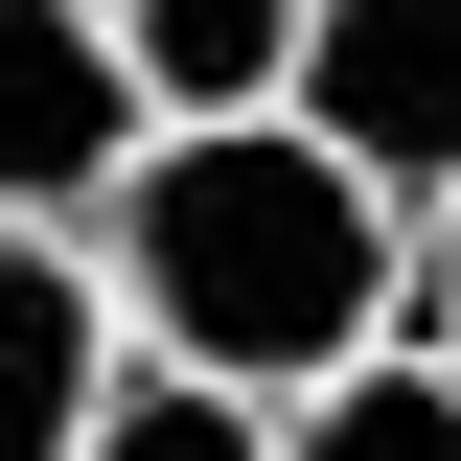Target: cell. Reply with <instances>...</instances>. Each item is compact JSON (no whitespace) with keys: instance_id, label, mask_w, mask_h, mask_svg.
Instances as JSON below:
<instances>
[{"instance_id":"8992f818","label":"cell","mask_w":461,"mask_h":461,"mask_svg":"<svg viewBox=\"0 0 461 461\" xmlns=\"http://www.w3.org/2000/svg\"><path fill=\"white\" fill-rule=\"evenodd\" d=\"M277 461H461V369H438V346H393V369L300 393V415H277Z\"/></svg>"},{"instance_id":"ba28073f","label":"cell","mask_w":461,"mask_h":461,"mask_svg":"<svg viewBox=\"0 0 461 461\" xmlns=\"http://www.w3.org/2000/svg\"><path fill=\"white\" fill-rule=\"evenodd\" d=\"M415 346H438V369H461V185H438V208H415Z\"/></svg>"},{"instance_id":"277c9868","label":"cell","mask_w":461,"mask_h":461,"mask_svg":"<svg viewBox=\"0 0 461 461\" xmlns=\"http://www.w3.org/2000/svg\"><path fill=\"white\" fill-rule=\"evenodd\" d=\"M115 277H93V230H0V461H93L115 415Z\"/></svg>"},{"instance_id":"5b68a950","label":"cell","mask_w":461,"mask_h":461,"mask_svg":"<svg viewBox=\"0 0 461 461\" xmlns=\"http://www.w3.org/2000/svg\"><path fill=\"white\" fill-rule=\"evenodd\" d=\"M300 23H323V0H115L162 139H185V115H300Z\"/></svg>"},{"instance_id":"52a82bcc","label":"cell","mask_w":461,"mask_h":461,"mask_svg":"<svg viewBox=\"0 0 461 461\" xmlns=\"http://www.w3.org/2000/svg\"><path fill=\"white\" fill-rule=\"evenodd\" d=\"M93 461H277V393H230V369H115V415H93Z\"/></svg>"},{"instance_id":"6da1fadb","label":"cell","mask_w":461,"mask_h":461,"mask_svg":"<svg viewBox=\"0 0 461 461\" xmlns=\"http://www.w3.org/2000/svg\"><path fill=\"white\" fill-rule=\"evenodd\" d=\"M93 277H115V346L230 369V393L300 415V393H346V369L415 346V208L346 162L323 115H185L93 208Z\"/></svg>"},{"instance_id":"7a4b0ae2","label":"cell","mask_w":461,"mask_h":461,"mask_svg":"<svg viewBox=\"0 0 461 461\" xmlns=\"http://www.w3.org/2000/svg\"><path fill=\"white\" fill-rule=\"evenodd\" d=\"M139 139H162V93L115 47V0H0V230H93Z\"/></svg>"},{"instance_id":"3957f363","label":"cell","mask_w":461,"mask_h":461,"mask_svg":"<svg viewBox=\"0 0 461 461\" xmlns=\"http://www.w3.org/2000/svg\"><path fill=\"white\" fill-rule=\"evenodd\" d=\"M300 115H323L393 208H438L461 185V0H323V23H300Z\"/></svg>"}]
</instances>
